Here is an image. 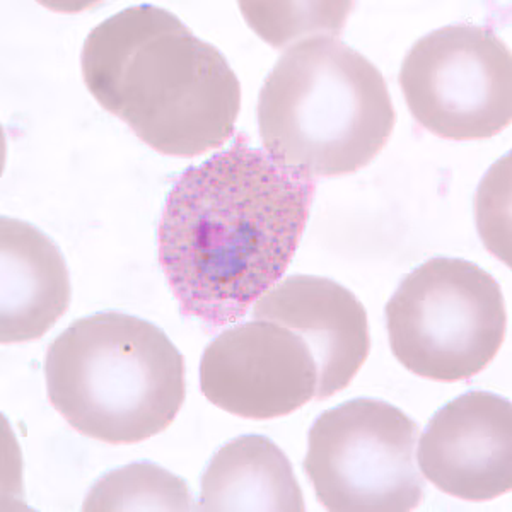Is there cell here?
Masks as SVG:
<instances>
[{"mask_svg":"<svg viewBox=\"0 0 512 512\" xmlns=\"http://www.w3.org/2000/svg\"><path fill=\"white\" fill-rule=\"evenodd\" d=\"M303 490L277 444L246 434L224 444L202 475L198 511L303 512Z\"/></svg>","mask_w":512,"mask_h":512,"instance_id":"12","label":"cell"},{"mask_svg":"<svg viewBox=\"0 0 512 512\" xmlns=\"http://www.w3.org/2000/svg\"><path fill=\"white\" fill-rule=\"evenodd\" d=\"M318 366L308 344L274 321L234 326L210 342L200 388L216 407L243 419L270 420L315 400Z\"/></svg>","mask_w":512,"mask_h":512,"instance_id":"8","label":"cell"},{"mask_svg":"<svg viewBox=\"0 0 512 512\" xmlns=\"http://www.w3.org/2000/svg\"><path fill=\"white\" fill-rule=\"evenodd\" d=\"M251 315L286 326L308 344L320 374L315 398L320 402L352 383L371 350L364 304L326 277L291 275L280 280L256 301Z\"/></svg>","mask_w":512,"mask_h":512,"instance_id":"10","label":"cell"},{"mask_svg":"<svg viewBox=\"0 0 512 512\" xmlns=\"http://www.w3.org/2000/svg\"><path fill=\"white\" fill-rule=\"evenodd\" d=\"M48 400L82 436L135 444L166 431L185 396V359L151 321L120 311L84 316L45 357Z\"/></svg>","mask_w":512,"mask_h":512,"instance_id":"4","label":"cell"},{"mask_svg":"<svg viewBox=\"0 0 512 512\" xmlns=\"http://www.w3.org/2000/svg\"><path fill=\"white\" fill-rule=\"evenodd\" d=\"M398 82L412 117L437 137L489 139L511 123V50L489 26L449 24L420 38Z\"/></svg>","mask_w":512,"mask_h":512,"instance_id":"7","label":"cell"},{"mask_svg":"<svg viewBox=\"0 0 512 512\" xmlns=\"http://www.w3.org/2000/svg\"><path fill=\"white\" fill-rule=\"evenodd\" d=\"M93 98L154 151L195 158L234 134L241 86L219 48L163 7H127L84 41Z\"/></svg>","mask_w":512,"mask_h":512,"instance_id":"2","label":"cell"},{"mask_svg":"<svg viewBox=\"0 0 512 512\" xmlns=\"http://www.w3.org/2000/svg\"><path fill=\"white\" fill-rule=\"evenodd\" d=\"M86 512L198 511L183 478L152 461H135L94 482L84 499Z\"/></svg>","mask_w":512,"mask_h":512,"instance_id":"13","label":"cell"},{"mask_svg":"<svg viewBox=\"0 0 512 512\" xmlns=\"http://www.w3.org/2000/svg\"><path fill=\"white\" fill-rule=\"evenodd\" d=\"M315 181L236 135L181 173L159 224V263L181 313L217 330L277 286L308 224Z\"/></svg>","mask_w":512,"mask_h":512,"instance_id":"1","label":"cell"},{"mask_svg":"<svg viewBox=\"0 0 512 512\" xmlns=\"http://www.w3.org/2000/svg\"><path fill=\"white\" fill-rule=\"evenodd\" d=\"M384 316L396 361L441 383L483 371L506 337L501 287L487 270L463 258L434 256L415 268Z\"/></svg>","mask_w":512,"mask_h":512,"instance_id":"5","label":"cell"},{"mask_svg":"<svg viewBox=\"0 0 512 512\" xmlns=\"http://www.w3.org/2000/svg\"><path fill=\"white\" fill-rule=\"evenodd\" d=\"M2 344L41 338L69 309L72 287L64 255L30 222L0 217Z\"/></svg>","mask_w":512,"mask_h":512,"instance_id":"11","label":"cell"},{"mask_svg":"<svg viewBox=\"0 0 512 512\" xmlns=\"http://www.w3.org/2000/svg\"><path fill=\"white\" fill-rule=\"evenodd\" d=\"M417 463L444 494L492 501L512 489L511 402L470 391L439 408L420 436Z\"/></svg>","mask_w":512,"mask_h":512,"instance_id":"9","label":"cell"},{"mask_svg":"<svg viewBox=\"0 0 512 512\" xmlns=\"http://www.w3.org/2000/svg\"><path fill=\"white\" fill-rule=\"evenodd\" d=\"M419 425L400 408L355 398L315 420L304 473L332 512H407L424 501L415 461Z\"/></svg>","mask_w":512,"mask_h":512,"instance_id":"6","label":"cell"},{"mask_svg":"<svg viewBox=\"0 0 512 512\" xmlns=\"http://www.w3.org/2000/svg\"><path fill=\"white\" fill-rule=\"evenodd\" d=\"M256 115L263 151L313 181L366 168L396 123L383 74L328 35L297 41L277 60Z\"/></svg>","mask_w":512,"mask_h":512,"instance_id":"3","label":"cell"}]
</instances>
